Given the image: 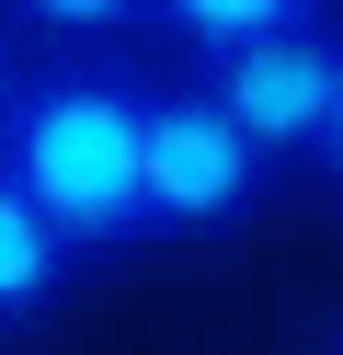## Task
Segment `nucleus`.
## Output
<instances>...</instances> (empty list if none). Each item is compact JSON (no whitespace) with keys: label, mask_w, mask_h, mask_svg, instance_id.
Wrapping results in <instances>:
<instances>
[{"label":"nucleus","mask_w":343,"mask_h":355,"mask_svg":"<svg viewBox=\"0 0 343 355\" xmlns=\"http://www.w3.org/2000/svg\"><path fill=\"white\" fill-rule=\"evenodd\" d=\"M149 103L126 69H91V58H58V69L23 80L12 126H0V172L80 241L103 252H149Z\"/></svg>","instance_id":"f257e3e1"},{"label":"nucleus","mask_w":343,"mask_h":355,"mask_svg":"<svg viewBox=\"0 0 343 355\" xmlns=\"http://www.w3.org/2000/svg\"><path fill=\"white\" fill-rule=\"evenodd\" d=\"M263 172H274V149L206 80L149 103V241H240L263 207Z\"/></svg>","instance_id":"f03ea898"},{"label":"nucleus","mask_w":343,"mask_h":355,"mask_svg":"<svg viewBox=\"0 0 343 355\" xmlns=\"http://www.w3.org/2000/svg\"><path fill=\"white\" fill-rule=\"evenodd\" d=\"M195 80L274 161H320V138H332V115H343V35H320V24L252 35V46H229V58H195Z\"/></svg>","instance_id":"7ed1b4c3"},{"label":"nucleus","mask_w":343,"mask_h":355,"mask_svg":"<svg viewBox=\"0 0 343 355\" xmlns=\"http://www.w3.org/2000/svg\"><path fill=\"white\" fill-rule=\"evenodd\" d=\"M80 263H91V252H80V241H69L58 218L12 184V172H0V332H46Z\"/></svg>","instance_id":"20e7f679"},{"label":"nucleus","mask_w":343,"mask_h":355,"mask_svg":"<svg viewBox=\"0 0 343 355\" xmlns=\"http://www.w3.org/2000/svg\"><path fill=\"white\" fill-rule=\"evenodd\" d=\"M320 12H332V0H160V35L195 46V58H229V46H252V35L320 24Z\"/></svg>","instance_id":"39448f33"},{"label":"nucleus","mask_w":343,"mask_h":355,"mask_svg":"<svg viewBox=\"0 0 343 355\" xmlns=\"http://www.w3.org/2000/svg\"><path fill=\"white\" fill-rule=\"evenodd\" d=\"M12 24L58 35V46H91V35H126V24H160V0H12Z\"/></svg>","instance_id":"423d86ee"},{"label":"nucleus","mask_w":343,"mask_h":355,"mask_svg":"<svg viewBox=\"0 0 343 355\" xmlns=\"http://www.w3.org/2000/svg\"><path fill=\"white\" fill-rule=\"evenodd\" d=\"M23 80H35V69H12V46H0V126H12V103H23Z\"/></svg>","instance_id":"0eeeda50"},{"label":"nucleus","mask_w":343,"mask_h":355,"mask_svg":"<svg viewBox=\"0 0 343 355\" xmlns=\"http://www.w3.org/2000/svg\"><path fill=\"white\" fill-rule=\"evenodd\" d=\"M320 172H332V184H343V115H332V138H320Z\"/></svg>","instance_id":"6e6552de"},{"label":"nucleus","mask_w":343,"mask_h":355,"mask_svg":"<svg viewBox=\"0 0 343 355\" xmlns=\"http://www.w3.org/2000/svg\"><path fill=\"white\" fill-rule=\"evenodd\" d=\"M332 355H343V332H332Z\"/></svg>","instance_id":"1a4fd4ad"}]
</instances>
